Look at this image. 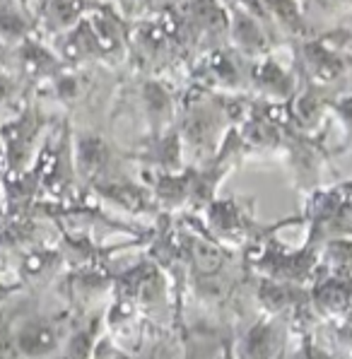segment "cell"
I'll return each mask as SVG.
<instances>
[{"mask_svg":"<svg viewBox=\"0 0 352 359\" xmlns=\"http://www.w3.org/2000/svg\"><path fill=\"white\" fill-rule=\"evenodd\" d=\"M102 3L95 0H41L34 13L36 34L51 43L53 39L78 27Z\"/></svg>","mask_w":352,"mask_h":359,"instance_id":"obj_6","label":"cell"},{"mask_svg":"<svg viewBox=\"0 0 352 359\" xmlns=\"http://www.w3.org/2000/svg\"><path fill=\"white\" fill-rule=\"evenodd\" d=\"M328 107L335 109V114L343 118L345 128L352 130V95H340V97H333L328 102Z\"/></svg>","mask_w":352,"mask_h":359,"instance_id":"obj_12","label":"cell"},{"mask_svg":"<svg viewBox=\"0 0 352 359\" xmlns=\"http://www.w3.org/2000/svg\"><path fill=\"white\" fill-rule=\"evenodd\" d=\"M0 212H5V186H3V176H0Z\"/></svg>","mask_w":352,"mask_h":359,"instance_id":"obj_17","label":"cell"},{"mask_svg":"<svg viewBox=\"0 0 352 359\" xmlns=\"http://www.w3.org/2000/svg\"><path fill=\"white\" fill-rule=\"evenodd\" d=\"M191 80L198 90L212 92V95H241L249 92V65L239 51H234L229 43L198 51L191 56L189 63Z\"/></svg>","mask_w":352,"mask_h":359,"instance_id":"obj_1","label":"cell"},{"mask_svg":"<svg viewBox=\"0 0 352 359\" xmlns=\"http://www.w3.org/2000/svg\"><path fill=\"white\" fill-rule=\"evenodd\" d=\"M95 3H111V0H95Z\"/></svg>","mask_w":352,"mask_h":359,"instance_id":"obj_18","label":"cell"},{"mask_svg":"<svg viewBox=\"0 0 352 359\" xmlns=\"http://www.w3.org/2000/svg\"><path fill=\"white\" fill-rule=\"evenodd\" d=\"M297 82H299V75H297L295 63H280L275 58V51L251 60L249 65V90L258 92L266 102H292L297 95Z\"/></svg>","mask_w":352,"mask_h":359,"instance_id":"obj_4","label":"cell"},{"mask_svg":"<svg viewBox=\"0 0 352 359\" xmlns=\"http://www.w3.org/2000/svg\"><path fill=\"white\" fill-rule=\"evenodd\" d=\"M36 34L34 15L20 0H0V48H13Z\"/></svg>","mask_w":352,"mask_h":359,"instance_id":"obj_8","label":"cell"},{"mask_svg":"<svg viewBox=\"0 0 352 359\" xmlns=\"http://www.w3.org/2000/svg\"><path fill=\"white\" fill-rule=\"evenodd\" d=\"M15 290H18V285H3V283H0V302L8 299V297L13 294Z\"/></svg>","mask_w":352,"mask_h":359,"instance_id":"obj_14","label":"cell"},{"mask_svg":"<svg viewBox=\"0 0 352 359\" xmlns=\"http://www.w3.org/2000/svg\"><path fill=\"white\" fill-rule=\"evenodd\" d=\"M229 10V46L239 51L246 60H258L278 48L263 22L246 8L241 0H224Z\"/></svg>","mask_w":352,"mask_h":359,"instance_id":"obj_3","label":"cell"},{"mask_svg":"<svg viewBox=\"0 0 352 359\" xmlns=\"http://www.w3.org/2000/svg\"><path fill=\"white\" fill-rule=\"evenodd\" d=\"M25 95H27V87L0 60V116H3V121L15 116L29 102V99H25Z\"/></svg>","mask_w":352,"mask_h":359,"instance_id":"obj_9","label":"cell"},{"mask_svg":"<svg viewBox=\"0 0 352 359\" xmlns=\"http://www.w3.org/2000/svg\"><path fill=\"white\" fill-rule=\"evenodd\" d=\"M179 0H111V5L119 10V15L126 22H142L152 20L157 15L172 10Z\"/></svg>","mask_w":352,"mask_h":359,"instance_id":"obj_10","label":"cell"},{"mask_svg":"<svg viewBox=\"0 0 352 359\" xmlns=\"http://www.w3.org/2000/svg\"><path fill=\"white\" fill-rule=\"evenodd\" d=\"M0 219H3V212H0Z\"/></svg>","mask_w":352,"mask_h":359,"instance_id":"obj_19","label":"cell"},{"mask_svg":"<svg viewBox=\"0 0 352 359\" xmlns=\"http://www.w3.org/2000/svg\"><path fill=\"white\" fill-rule=\"evenodd\" d=\"M109 159H111V147H109V142L102 135L85 133V135L78 137L73 162H75V171H78L82 179L97 181L104 174V169L109 167Z\"/></svg>","mask_w":352,"mask_h":359,"instance_id":"obj_7","label":"cell"},{"mask_svg":"<svg viewBox=\"0 0 352 359\" xmlns=\"http://www.w3.org/2000/svg\"><path fill=\"white\" fill-rule=\"evenodd\" d=\"M60 340H63V325L58 318L32 316L20 323L8 342L20 359H48L60 350Z\"/></svg>","mask_w":352,"mask_h":359,"instance_id":"obj_5","label":"cell"},{"mask_svg":"<svg viewBox=\"0 0 352 359\" xmlns=\"http://www.w3.org/2000/svg\"><path fill=\"white\" fill-rule=\"evenodd\" d=\"M0 176H5V147H3V137H0Z\"/></svg>","mask_w":352,"mask_h":359,"instance_id":"obj_16","label":"cell"},{"mask_svg":"<svg viewBox=\"0 0 352 359\" xmlns=\"http://www.w3.org/2000/svg\"><path fill=\"white\" fill-rule=\"evenodd\" d=\"M46 116L34 102H27L15 116L0 121V137L5 147V176H20L39 159V137Z\"/></svg>","mask_w":352,"mask_h":359,"instance_id":"obj_2","label":"cell"},{"mask_svg":"<svg viewBox=\"0 0 352 359\" xmlns=\"http://www.w3.org/2000/svg\"><path fill=\"white\" fill-rule=\"evenodd\" d=\"M20 3L25 5V8L29 10L32 15H34V13H36V8H39V3H41V0H20Z\"/></svg>","mask_w":352,"mask_h":359,"instance_id":"obj_15","label":"cell"},{"mask_svg":"<svg viewBox=\"0 0 352 359\" xmlns=\"http://www.w3.org/2000/svg\"><path fill=\"white\" fill-rule=\"evenodd\" d=\"M0 359H20V357H18V352L13 350V345H10L8 340L0 342Z\"/></svg>","mask_w":352,"mask_h":359,"instance_id":"obj_13","label":"cell"},{"mask_svg":"<svg viewBox=\"0 0 352 359\" xmlns=\"http://www.w3.org/2000/svg\"><path fill=\"white\" fill-rule=\"evenodd\" d=\"M302 10H304L306 20H311V15L321 20H340L352 15V0H299Z\"/></svg>","mask_w":352,"mask_h":359,"instance_id":"obj_11","label":"cell"}]
</instances>
